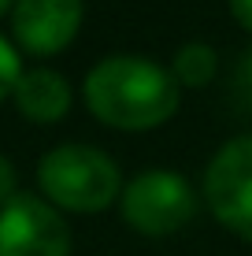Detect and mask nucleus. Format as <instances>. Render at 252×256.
Listing matches in <instances>:
<instances>
[{
  "instance_id": "10",
  "label": "nucleus",
  "mask_w": 252,
  "mask_h": 256,
  "mask_svg": "<svg viewBox=\"0 0 252 256\" xmlns=\"http://www.w3.org/2000/svg\"><path fill=\"white\" fill-rule=\"evenodd\" d=\"M234 96H238V104L245 112H252V48L234 67Z\"/></svg>"
},
{
  "instance_id": "11",
  "label": "nucleus",
  "mask_w": 252,
  "mask_h": 256,
  "mask_svg": "<svg viewBox=\"0 0 252 256\" xmlns=\"http://www.w3.org/2000/svg\"><path fill=\"white\" fill-rule=\"evenodd\" d=\"M15 193H19V174H15V167H11L7 156H0V208H4Z\"/></svg>"
},
{
  "instance_id": "1",
  "label": "nucleus",
  "mask_w": 252,
  "mask_h": 256,
  "mask_svg": "<svg viewBox=\"0 0 252 256\" xmlns=\"http://www.w3.org/2000/svg\"><path fill=\"white\" fill-rule=\"evenodd\" d=\"M85 104L104 126L156 130L178 112V82L171 67L149 56H108L85 74Z\"/></svg>"
},
{
  "instance_id": "6",
  "label": "nucleus",
  "mask_w": 252,
  "mask_h": 256,
  "mask_svg": "<svg viewBox=\"0 0 252 256\" xmlns=\"http://www.w3.org/2000/svg\"><path fill=\"white\" fill-rule=\"evenodd\" d=\"M85 19V0H15L11 34L30 56H56L78 38Z\"/></svg>"
},
{
  "instance_id": "7",
  "label": "nucleus",
  "mask_w": 252,
  "mask_h": 256,
  "mask_svg": "<svg viewBox=\"0 0 252 256\" xmlns=\"http://www.w3.org/2000/svg\"><path fill=\"white\" fill-rule=\"evenodd\" d=\"M11 100L30 122H59L71 112L74 93H71V82H67L59 70L33 67V70H22L19 74Z\"/></svg>"
},
{
  "instance_id": "3",
  "label": "nucleus",
  "mask_w": 252,
  "mask_h": 256,
  "mask_svg": "<svg viewBox=\"0 0 252 256\" xmlns=\"http://www.w3.org/2000/svg\"><path fill=\"white\" fill-rule=\"evenodd\" d=\"M119 208H123L126 226L137 234H149V238L178 234L197 216V190L186 174L152 167V171L134 174L123 186Z\"/></svg>"
},
{
  "instance_id": "9",
  "label": "nucleus",
  "mask_w": 252,
  "mask_h": 256,
  "mask_svg": "<svg viewBox=\"0 0 252 256\" xmlns=\"http://www.w3.org/2000/svg\"><path fill=\"white\" fill-rule=\"evenodd\" d=\"M22 74V64H19V52L15 45H7V38H0V104L15 93V82Z\"/></svg>"
},
{
  "instance_id": "12",
  "label": "nucleus",
  "mask_w": 252,
  "mask_h": 256,
  "mask_svg": "<svg viewBox=\"0 0 252 256\" xmlns=\"http://www.w3.org/2000/svg\"><path fill=\"white\" fill-rule=\"evenodd\" d=\"M227 4H230V15L238 19V26L252 34V0H227Z\"/></svg>"
},
{
  "instance_id": "8",
  "label": "nucleus",
  "mask_w": 252,
  "mask_h": 256,
  "mask_svg": "<svg viewBox=\"0 0 252 256\" xmlns=\"http://www.w3.org/2000/svg\"><path fill=\"white\" fill-rule=\"evenodd\" d=\"M171 74H175L178 90H201L208 86L215 74H219V52H215L208 41H186L178 45L175 60H171Z\"/></svg>"
},
{
  "instance_id": "13",
  "label": "nucleus",
  "mask_w": 252,
  "mask_h": 256,
  "mask_svg": "<svg viewBox=\"0 0 252 256\" xmlns=\"http://www.w3.org/2000/svg\"><path fill=\"white\" fill-rule=\"evenodd\" d=\"M11 8H15V0H0V15H4V12H11Z\"/></svg>"
},
{
  "instance_id": "4",
  "label": "nucleus",
  "mask_w": 252,
  "mask_h": 256,
  "mask_svg": "<svg viewBox=\"0 0 252 256\" xmlns=\"http://www.w3.org/2000/svg\"><path fill=\"white\" fill-rule=\"evenodd\" d=\"M204 204L241 242L252 245V134L230 138L204 171Z\"/></svg>"
},
{
  "instance_id": "5",
  "label": "nucleus",
  "mask_w": 252,
  "mask_h": 256,
  "mask_svg": "<svg viewBox=\"0 0 252 256\" xmlns=\"http://www.w3.org/2000/svg\"><path fill=\"white\" fill-rule=\"evenodd\" d=\"M0 256H71V226L41 193H15L0 208Z\"/></svg>"
},
{
  "instance_id": "2",
  "label": "nucleus",
  "mask_w": 252,
  "mask_h": 256,
  "mask_svg": "<svg viewBox=\"0 0 252 256\" xmlns=\"http://www.w3.org/2000/svg\"><path fill=\"white\" fill-rule=\"evenodd\" d=\"M41 197L59 212H104L123 197V171L97 145H56L37 164Z\"/></svg>"
}]
</instances>
